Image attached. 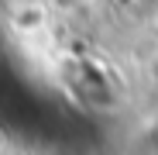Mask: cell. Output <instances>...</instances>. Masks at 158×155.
Segmentation results:
<instances>
[{
    "label": "cell",
    "instance_id": "1",
    "mask_svg": "<svg viewBox=\"0 0 158 155\" xmlns=\"http://www.w3.org/2000/svg\"><path fill=\"white\" fill-rule=\"evenodd\" d=\"M7 145H10V141H7V131H4V127H0V155L7 152Z\"/></svg>",
    "mask_w": 158,
    "mask_h": 155
}]
</instances>
